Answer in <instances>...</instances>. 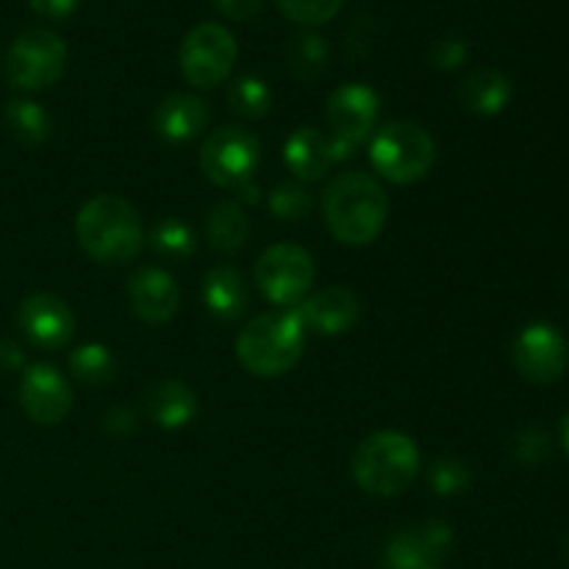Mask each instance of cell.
Returning a JSON list of instances; mask_svg holds the SVG:
<instances>
[{
    "mask_svg": "<svg viewBox=\"0 0 569 569\" xmlns=\"http://www.w3.org/2000/svg\"><path fill=\"white\" fill-rule=\"evenodd\" d=\"M237 39L228 28L217 26V22L194 26L183 37L181 50H178L183 78L198 89H214L217 83L226 81L237 64Z\"/></svg>",
    "mask_w": 569,
    "mask_h": 569,
    "instance_id": "9c48e42d",
    "label": "cell"
},
{
    "mask_svg": "<svg viewBox=\"0 0 569 569\" xmlns=\"http://www.w3.org/2000/svg\"><path fill=\"white\" fill-rule=\"evenodd\" d=\"M20 406L37 426H59L72 409V387L53 365H31L20 378Z\"/></svg>",
    "mask_w": 569,
    "mask_h": 569,
    "instance_id": "5bb4252c",
    "label": "cell"
},
{
    "mask_svg": "<svg viewBox=\"0 0 569 569\" xmlns=\"http://www.w3.org/2000/svg\"><path fill=\"white\" fill-rule=\"evenodd\" d=\"M283 161L298 181H320L333 167L331 139L311 126L298 128L283 144Z\"/></svg>",
    "mask_w": 569,
    "mask_h": 569,
    "instance_id": "ffe728a7",
    "label": "cell"
},
{
    "mask_svg": "<svg viewBox=\"0 0 569 569\" xmlns=\"http://www.w3.org/2000/svg\"><path fill=\"white\" fill-rule=\"evenodd\" d=\"M70 372L87 387H106L117 376L114 353L98 342L81 345L70 353Z\"/></svg>",
    "mask_w": 569,
    "mask_h": 569,
    "instance_id": "cb8c5ba5",
    "label": "cell"
},
{
    "mask_svg": "<svg viewBox=\"0 0 569 569\" xmlns=\"http://www.w3.org/2000/svg\"><path fill=\"white\" fill-rule=\"evenodd\" d=\"M203 306L214 320L237 322L250 309L248 281L242 272L231 264H220L206 272Z\"/></svg>",
    "mask_w": 569,
    "mask_h": 569,
    "instance_id": "d6986e66",
    "label": "cell"
},
{
    "mask_svg": "<svg viewBox=\"0 0 569 569\" xmlns=\"http://www.w3.org/2000/svg\"><path fill=\"white\" fill-rule=\"evenodd\" d=\"M303 350L306 328L295 309L253 317L237 337L239 365L256 378L287 376L300 365Z\"/></svg>",
    "mask_w": 569,
    "mask_h": 569,
    "instance_id": "3957f363",
    "label": "cell"
},
{
    "mask_svg": "<svg viewBox=\"0 0 569 569\" xmlns=\"http://www.w3.org/2000/svg\"><path fill=\"white\" fill-rule=\"evenodd\" d=\"M433 161H437V142L417 122H389L381 131H376L370 142L372 170L398 187L422 181L431 172Z\"/></svg>",
    "mask_w": 569,
    "mask_h": 569,
    "instance_id": "5b68a950",
    "label": "cell"
},
{
    "mask_svg": "<svg viewBox=\"0 0 569 569\" xmlns=\"http://www.w3.org/2000/svg\"><path fill=\"white\" fill-rule=\"evenodd\" d=\"M295 315L300 317L306 331H315L320 337H339L348 333L359 322L361 306L350 289L326 287L320 292H311L295 306Z\"/></svg>",
    "mask_w": 569,
    "mask_h": 569,
    "instance_id": "2e32d148",
    "label": "cell"
},
{
    "mask_svg": "<svg viewBox=\"0 0 569 569\" xmlns=\"http://www.w3.org/2000/svg\"><path fill=\"white\" fill-rule=\"evenodd\" d=\"M261 164V142L242 126H222L206 137L200 148V170L214 187L239 192L253 183Z\"/></svg>",
    "mask_w": 569,
    "mask_h": 569,
    "instance_id": "8992f818",
    "label": "cell"
},
{
    "mask_svg": "<svg viewBox=\"0 0 569 569\" xmlns=\"http://www.w3.org/2000/svg\"><path fill=\"white\" fill-rule=\"evenodd\" d=\"M67 44L59 33L44 28H28L11 42L6 53V78L20 92L48 89L64 76Z\"/></svg>",
    "mask_w": 569,
    "mask_h": 569,
    "instance_id": "52a82bcc",
    "label": "cell"
},
{
    "mask_svg": "<svg viewBox=\"0 0 569 569\" xmlns=\"http://www.w3.org/2000/svg\"><path fill=\"white\" fill-rule=\"evenodd\" d=\"M209 126V106L187 92L161 100L153 111V128L167 144H187Z\"/></svg>",
    "mask_w": 569,
    "mask_h": 569,
    "instance_id": "e0dca14e",
    "label": "cell"
},
{
    "mask_svg": "<svg viewBox=\"0 0 569 569\" xmlns=\"http://www.w3.org/2000/svg\"><path fill=\"white\" fill-rule=\"evenodd\" d=\"M17 365H22L20 348L11 342H0V367L11 370V367H17Z\"/></svg>",
    "mask_w": 569,
    "mask_h": 569,
    "instance_id": "836d02e7",
    "label": "cell"
},
{
    "mask_svg": "<svg viewBox=\"0 0 569 569\" xmlns=\"http://www.w3.org/2000/svg\"><path fill=\"white\" fill-rule=\"evenodd\" d=\"M467 59V44L461 39H442V42L433 48V64L442 67V70H453L461 61Z\"/></svg>",
    "mask_w": 569,
    "mask_h": 569,
    "instance_id": "4dcf8cb0",
    "label": "cell"
},
{
    "mask_svg": "<svg viewBox=\"0 0 569 569\" xmlns=\"http://www.w3.org/2000/svg\"><path fill=\"white\" fill-rule=\"evenodd\" d=\"M350 470L365 492L395 498L417 481L420 448L400 431H376L359 442Z\"/></svg>",
    "mask_w": 569,
    "mask_h": 569,
    "instance_id": "277c9868",
    "label": "cell"
},
{
    "mask_svg": "<svg viewBox=\"0 0 569 569\" xmlns=\"http://www.w3.org/2000/svg\"><path fill=\"white\" fill-rule=\"evenodd\" d=\"M3 122L6 128H9L11 137H14L17 142L28 144V148L48 142L50 131H53V120H50V114L44 111V106L33 103V100L28 98L9 100L3 111Z\"/></svg>",
    "mask_w": 569,
    "mask_h": 569,
    "instance_id": "603a6c76",
    "label": "cell"
},
{
    "mask_svg": "<svg viewBox=\"0 0 569 569\" xmlns=\"http://www.w3.org/2000/svg\"><path fill=\"white\" fill-rule=\"evenodd\" d=\"M142 403L144 415L164 431L187 428L198 417V395L176 378H161L144 387Z\"/></svg>",
    "mask_w": 569,
    "mask_h": 569,
    "instance_id": "ac0fdd59",
    "label": "cell"
},
{
    "mask_svg": "<svg viewBox=\"0 0 569 569\" xmlns=\"http://www.w3.org/2000/svg\"><path fill=\"white\" fill-rule=\"evenodd\" d=\"M517 372L531 383H556L567 370L569 348L565 333L550 322H531L522 328L511 348Z\"/></svg>",
    "mask_w": 569,
    "mask_h": 569,
    "instance_id": "30bf717a",
    "label": "cell"
},
{
    "mask_svg": "<svg viewBox=\"0 0 569 569\" xmlns=\"http://www.w3.org/2000/svg\"><path fill=\"white\" fill-rule=\"evenodd\" d=\"M378 109H381V98L376 89L367 83H342L333 89L326 103V120L333 131L331 137L356 150L376 131Z\"/></svg>",
    "mask_w": 569,
    "mask_h": 569,
    "instance_id": "7c38bea8",
    "label": "cell"
},
{
    "mask_svg": "<svg viewBox=\"0 0 569 569\" xmlns=\"http://www.w3.org/2000/svg\"><path fill=\"white\" fill-rule=\"evenodd\" d=\"M322 217L337 242L365 248L381 237L389 220V194L381 181L367 172H342L322 192Z\"/></svg>",
    "mask_w": 569,
    "mask_h": 569,
    "instance_id": "6da1fadb",
    "label": "cell"
},
{
    "mask_svg": "<svg viewBox=\"0 0 569 569\" xmlns=\"http://www.w3.org/2000/svg\"><path fill=\"white\" fill-rule=\"evenodd\" d=\"M561 445H565V450L569 456V415L565 417V422H561Z\"/></svg>",
    "mask_w": 569,
    "mask_h": 569,
    "instance_id": "e575fe53",
    "label": "cell"
},
{
    "mask_svg": "<svg viewBox=\"0 0 569 569\" xmlns=\"http://www.w3.org/2000/svg\"><path fill=\"white\" fill-rule=\"evenodd\" d=\"M456 537L448 522L428 520L420 526L392 533L383 545V567L387 569H426L439 567L453 550Z\"/></svg>",
    "mask_w": 569,
    "mask_h": 569,
    "instance_id": "8fae6325",
    "label": "cell"
},
{
    "mask_svg": "<svg viewBox=\"0 0 569 569\" xmlns=\"http://www.w3.org/2000/svg\"><path fill=\"white\" fill-rule=\"evenodd\" d=\"M270 211L278 217V220H287V222H298L315 209V198L306 187H300L298 181H287L281 187L272 189L270 194Z\"/></svg>",
    "mask_w": 569,
    "mask_h": 569,
    "instance_id": "83f0119b",
    "label": "cell"
},
{
    "mask_svg": "<svg viewBox=\"0 0 569 569\" xmlns=\"http://www.w3.org/2000/svg\"><path fill=\"white\" fill-rule=\"evenodd\" d=\"M511 94H515V87L498 70H472L459 87L461 106L476 117L500 114L511 103Z\"/></svg>",
    "mask_w": 569,
    "mask_h": 569,
    "instance_id": "44dd1931",
    "label": "cell"
},
{
    "mask_svg": "<svg viewBox=\"0 0 569 569\" xmlns=\"http://www.w3.org/2000/svg\"><path fill=\"white\" fill-rule=\"evenodd\" d=\"M428 483H431L433 495H459L470 487V467L461 459H437L428 470Z\"/></svg>",
    "mask_w": 569,
    "mask_h": 569,
    "instance_id": "f546056e",
    "label": "cell"
},
{
    "mask_svg": "<svg viewBox=\"0 0 569 569\" xmlns=\"http://www.w3.org/2000/svg\"><path fill=\"white\" fill-rule=\"evenodd\" d=\"M328 61V42L315 31H300L287 44V64L295 78L311 81L322 72Z\"/></svg>",
    "mask_w": 569,
    "mask_h": 569,
    "instance_id": "484cf974",
    "label": "cell"
},
{
    "mask_svg": "<svg viewBox=\"0 0 569 569\" xmlns=\"http://www.w3.org/2000/svg\"><path fill=\"white\" fill-rule=\"evenodd\" d=\"M128 303L133 317L148 326H164L178 315L181 306V289L176 278L159 267H139L128 278Z\"/></svg>",
    "mask_w": 569,
    "mask_h": 569,
    "instance_id": "9a60e30c",
    "label": "cell"
},
{
    "mask_svg": "<svg viewBox=\"0 0 569 569\" xmlns=\"http://www.w3.org/2000/svg\"><path fill=\"white\" fill-rule=\"evenodd\" d=\"M150 248L167 261H187L189 256H194L198 250V239H194V231L178 217H164V220L156 222L150 228L148 237Z\"/></svg>",
    "mask_w": 569,
    "mask_h": 569,
    "instance_id": "d4e9b609",
    "label": "cell"
},
{
    "mask_svg": "<svg viewBox=\"0 0 569 569\" xmlns=\"http://www.w3.org/2000/svg\"><path fill=\"white\" fill-rule=\"evenodd\" d=\"M276 6L283 17H289L298 26L317 28L337 17L345 0H276Z\"/></svg>",
    "mask_w": 569,
    "mask_h": 569,
    "instance_id": "f1b7e54d",
    "label": "cell"
},
{
    "mask_svg": "<svg viewBox=\"0 0 569 569\" xmlns=\"http://www.w3.org/2000/svg\"><path fill=\"white\" fill-rule=\"evenodd\" d=\"M76 239L89 259L106 267L128 264L148 242L142 217L120 194L89 198L76 217Z\"/></svg>",
    "mask_w": 569,
    "mask_h": 569,
    "instance_id": "7a4b0ae2",
    "label": "cell"
},
{
    "mask_svg": "<svg viewBox=\"0 0 569 569\" xmlns=\"http://www.w3.org/2000/svg\"><path fill=\"white\" fill-rule=\"evenodd\" d=\"M28 3H31L37 14L50 17V20H67L78 9L81 0H28Z\"/></svg>",
    "mask_w": 569,
    "mask_h": 569,
    "instance_id": "d6a6232c",
    "label": "cell"
},
{
    "mask_svg": "<svg viewBox=\"0 0 569 569\" xmlns=\"http://www.w3.org/2000/svg\"><path fill=\"white\" fill-rule=\"evenodd\" d=\"M17 326L31 345L42 350H59L76 337V315L59 295L33 292L17 309Z\"/></svg>",
    "mask_w": 569,
    "mask_h": 569,
    "instance_id": "4fadbf2b",
    "label": "cell"
},
{
    "mask_svg": "<svg viewBox=\"0 0 569 569\" xmlns=\"http://www.w3.org/2000/svg\"><path fill=\"white\" fill-rule=\"evenodd\" d=\"M426 569H442V567H426Z\"/></svg>",
    "mask_w": 569,
    "mask_h": 569,
    "instance_id": "d590c367",
    "label": "cell"
},
{
    "mask_svg": "<svg viewBox=\"0 0 569 569\" xmlns=\"http://www.w3.org/2000/svg\"><path fill=\"white\" fill-rule=\"evenodd\" d=\"M214 6L222 17L242 22V20H250V17L259 14L261 0H214Z\"/></svg>",
    "mask_w": 569,
    "mask_h": 569,
    "instance_id": "1f68e13d",
    "label": "cell"
},
{
    "mask_svg": "<svg viewBox=\"0 0 569 569\" xmlns=\"http://www.w3.org/2000/svg\"><path fill=\"white\" fill-rule=\"evenodd\" d=\"M206 237H209L211 248L220 253L233 256L248 244L250 237V220L244 214V206L239 200H222L209 211L206 220Z\"/></svg>",
    "mask_w": 569,
    "mask_h": 569,
    "instance_id": "7402d4cb",
    "label": "cell"
},
{
    "mask_svg": "<svg viewBox=\"0 0 569 569\" xmlns=\"http://www.w3.org/2000/svg\"><path fill=\"white\" fill-rule=\"evenodd\" d=\"M315 259L306 248L295 242H278L256 261V287L270 303L295 309L315 287Z\"/></svg>",
    "mask_w": 569,
    "mask_h": 569,
    "instance_id": "ba28073f",
    "label": "cell"
},
{
    "mask_svg": "<svg viewBox=\"0 0 569 569\" xmlns=\"http://www.w3.org/2000/svg\"><path fill=\"white\" fill-rule=\"evenodd\" d=\"M228 106L244 120H261L272 109V92L261 78L242 76L228 87Z\"/></svg>",
    "mask_w": 569,
    "mask_h": 569,
    "instance_id": "4316f807",
    "label": "cell"
}]
</instances>
